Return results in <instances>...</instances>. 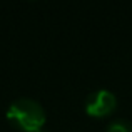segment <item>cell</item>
Wrapping results in <instances>:
<instances>
[{"instance_id": "obj_1", "label": "cell", "mask_w": 132, "mask_h": 132, "mask_svg": "<svg viewBox=\"0 0 132 132\" xmlns=\"http://www.w3.org/2000/svg\"><path fill=\"white\" fill-rule=\"evenodd\" d=\"M7 120L20 132H42L47 116L37 100L22 97L10 104L7 110Z\"/></svg>"}, {"instance_id": "obj_2", "label": "cell", "mask_w": 132, "mask_h": 132, "mask_svg": "<svg viewBox=\"0 0 132 132\" xmlns=\"http://www.w3.org/2000/svg\"><path fill=\"white\" fill-rule=\"evenodd\" d=\"M117 109V97L114 95L110 90L100 89L95 92L89 94L85 99V112L90 117H109L110 114H114V110Z\"/></svg>"}, {"instance_id": "obj_3", "label": "cell", "mask_w": 132, "mask_h": 132, "mask_svg": "<svg viewBox=\"0 0 132 132\" xmlns=\"http://www.w3.org/2000/svg\"><path fill=\"white\" fill-rule=\"evenodd\" d=\"M105 132H132V124L126 119H114L107 124Z\"/></svg>"}]
</instances>
